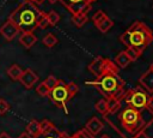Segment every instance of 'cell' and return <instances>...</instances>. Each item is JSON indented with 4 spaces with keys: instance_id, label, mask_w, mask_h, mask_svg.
<instances>
[{
    "instance_id": "cell-1",
    "label": "cell",
    "mask_w": 153,
    "mask_h": 138,
    "mask_svg": "<svg viewBox=\"0 0 153 138\" xmlns=\"http://www.w3.org/2000/svg\"><path fill=\"white\" fill-rule=\"evenodd\" d=\"M104 120L122 138H133L136 133L153 124V110L149 108L139 110L124 103L117 112L106 113Z\"/></svg>"
},
{
    "instance_id": "cell-2",
    "label": "cell",
    "mask_w": 153,
    "mask_h": 138,
    "mask_svg": "<svg viewBox=\"0 0 153 138\" xmlns=\"http://www.w3.org/2000/svg\"><path fill=\"white\" fill-rule=\"evenodd\" d=\"M43 14L44 12L37 7V4H35L32 0H25L11 13L8 19L16 23L22 32L33 31Z\"/></svg>"
},
{
    "instance_id": "cell-3",
    "label": "cell",
    "mask_w": 153,
    "mask_h": 138,
    "mask_svg": "<svg viewBox=\"0 0 153 138\" xmlns=\"http://www.w3.org/2000/svg\"><path fill=\"white\" fill-rule=\"evenodd\" d=\"M120 41L127 47H136L143 52L153 41L151 29L142 22H134L121 36Z\"/></svg>"
},
{
    "instance_id": "cell-4",
    "label": "cell",
    "mask_w": 153,
    "mask_h": 138,
    "mask_svg": "<svg viewBox=\"0 0 153 138\" xmlns=\"http://www.w3.org/2000/svg\"><path fill=\"white\" fill-rule=\"evenodd\" d=\"M86 84L94 86L102 95H104L105 98L114 96L126 85L124 80L118 76V72L114 71H104L99 77L96 78V80L86 82Z\"/></svg>"
},
{
    "instance_id": "cell-5",
    "label": "cell",
    "mask_w": 153,
    "mask_h": 138,
    "mask_svg": "<svg viewBox=\"0 0 153 138\" xmlns=\"http://www.w3.org/2000/svg\"><path fill=\"white\" fill-rule=\"evenodd\" d=\"M148 98H149V96H148L147 91L136 86V88L127 90L126 96L123 98V102L134 107V108H136V109H139V110H142V109L147 108Z\"/></svg>"
},
{
    "instance_id": "cell-6",
    "label": "cell",
    "mask_w": 153,
    "mask_h": 138,
    "mask_svg": "<svg viewBox=\"0 0 153 138\" xmlns=\"http://www.w3.org/2000/svg\"><path fill=\"white\" fill-rule=\"evenodd\" d=\"M49 98H50L51 102H54L57 107L66 109V104H67V102L72 98V96L69 95L67 84H66L63 80L59 79L57 84L50 90Z\"/></svg>"
},
{
    "instance_id": "cell-7",
    "label": "cell",
    "mask_w": 153,
    "mask_h": 138,
    "mask_svg": "<svg viewBox=\"0 0 153 138\" xmlns=\"http://www.w3.org/2000/svg\"><path fill=\"white\" fill-rule=\"evenodd\" d=\"M72 14L87 13L91 8L92 2L97 0H59Z\"/></svg>"
},
{
    "instance_id": "cell-8",
    "label": "cell",
    "mask_w": 153,
    "mask_h": 138,
    "mask_svg": "<svg viewBox=\"0 0 153 138\" xmlns=\"http://www.w3.org/2000/svg\"><path fill=\"white\" fill-rule=\"evenodd\" d=\"M20 29L17 26L16 23H13L11 19H8L5 24L1 25L0 28V34L2 35V37L6 40V41H12L18 34H19Z\"/></svg>"
},
{
    "instance_id": "cell-9",
    "label": "cell",
    "mask_w": 153,
    "mask_h": 138,
    "mask_svg": "<svg viewBox=\"0 0 153 138\" xmlns=\"http://www.w3.org/2000/svg\"><path fill=\"white\" fill-rule=\"evenodd\" d=\"M37 80H38V76H37L36 72H33L31 68H26V70L23 72L20 79H19V82L22 83V85H23L25 89H31V88L37 83Z\"/></svg>"
},
{
    "instance_id": "cell-10",
    "label": "cell",
    "mask_w": 153,
    "mask_h": 138,
    "mask_svg": "<svg viewBox=\"0 0 153 138\" xmlns=\"http://www.w3.org/2000/svg\"><path fill=\"white\" fill-rule=\"evenodd\" d=\"M139 84L147 92H153V70L151 67L140 77Z\"/></svg>"
},
{
    "instance_id": "cell-11",
    "label": "cell",
    "mask_w": 153,
    "mask_h": 138,
    "mask_svg": "<svg viewBox=\"0 0 153 138\" xmlns=\"http://www.w3.org/2000/svg\"><path fill=\"white\" fill-rule=\"evenodd\" d=\"M104 61H105V58H102V56H97L96 59H93V61L88 65V71L97 78L99 77L103 71H104Z\"/></svg>"
},
{
    "instance_id": "cell-12",
    "label": "cell",
    "mask_w": 153,
    "mask_h": 138,
    "mask_svg": "<svg viewBox=\"0 0 153 138\" xmlns=\"http://www.w3.org/2000/svg\"><path fill=\"white\" fill-rule=\"evenodd\" d=\"M36 42H37V37L33 34V31H23L19 37V43L26 49H30Z\"/></svg>"
},
{
    "instance_id": "cell-13",
    "label": "cell",
    "mask_w": 153,
    "mask_h": 138,
    "mask_svg": "<svg viewBox=\"0 0 153 138\" xmlns=\"http://www.w3.org/2000/svg\"><path fill=\"white\" fill-rule=\"evenodd\" d=\"M85 128H86L88 132H91L92 134L96 136V134H98V133L103 130V122H102L98 118L93 116V118H91V119L86 122Z\"/></svg>"
},
{
    "instance_id": "cell-14",
    "label": "cell",
    "mask_w": 153,
    "mask_h": 138,
    "mask_svg": "<svg viewBox=\"0 0 153 138\" xmlns=\"http://www.w3.org/2000/svg\"><path fill=\"white\" fill-rule=\"evenodd\" d=\"M130 62H131V59H130L129 55L126 53V50L120 52V53L115 56V64L118 66V68H126L127 66H129Z\"/></svg>"
},
{
    "instance_id": "cell-15",
    "label": "cell",
    "mask_w": 153,
    "mask_h": 138,
    "mask_svg": "<svg viewBox=\"0 0 153 138\" xmlns=\"http://www.w3.org/2000/svg\"><path fill=\"white\" fill-rule=\"evenodd\" d=\"M26 131L33 137L36 138L37 136H39L42 133V128H41V121L32 119L27 125H26Z\"/></svg>"
},
{
    "instance_id": "cell-16",
    "label": "cell",
    "mask_w": 153,
    "mask_h": 138,
    "mask_svg": "<svg viewBox=\"0 0 153 138\" xmlns=\"http://www.w3.org/2000/svg\"><path fill=\"white\" fill-rule=\"evenodd\" d=\"M36 138H71V136H68L66 132H62V131L55 128L50 132H42Z\"/></svg>"
},
{
    "instance_id": "cell-17",
    "label": "cell",
    "mask_w": 153,
    "mask_h": 138,
    "mask_svg": "<svg viewBox=\"0 0 153 138\" xmlns=\"http://www.w3.org/2000/svg\"><path fill=\"white\" fill-rule=\"evenodd\" d=\"M23 70L18 66V65H11L8 68H7V74H8V77L12 79V80H19L20 79V77H22V74H23Z\"/></svg>"
},
{
    "instance_id": "cell-18",
    "label": "cell",
    "mask_w": 153,
    "mask_h": 138,
    "mask_svg": "<svg viewBox=\"0 0 153 138\" xmlns=\"http://www.w3.org/2000/svg\"><path fill=\"white\" fill-rule=\"evenodd\" d=\"M106 100H108V113H115L122 107L123 101H120L115 97H109Z\"/></svg>"
},
{
    "instance_id": "cell-19",
    "label": "cell",
    "mask_w": 153,
    "mask_h": 138,
    "mask_svg": "<svg viewBox=\"0 0 153 138\" xmlns=\"http://www.w3.org/2000/svg\"><path fill=\"white\" fill-rule=\"evenodd\" d=\"M87 14L86 13H75V14H72V22L75 26L78 28H81L86 22H87Z\"/></svg>"
},
{
    "instance_id": "cell-20",
    "label": "cell",
    "mask_w": 153,
    "mask_h": 138,
    "mask_svg": "<svg viewBox=\"0 0 153 138\" xmlns=\"http://www.w3.org/2000/svg\"><path fill=\"white\" fill-rule=\"evenodd\" d=\"M112 25H114V22L109 18V17H106V18H104L96 28L100 31V32H103V34H105V32H108L111 28H112Z\"/></svg>"
},
{
    "instance_id": "cell-21",
    "label": "cell",
    "mask_w": 153,
    "mask_h": 138,
    "mask_svg": "<svg viewBox=\"0 0 153 138\" xmlns=\"http://www.w3.org/2000/svg\"><path fill=\"white\" fill-rule=\"evenodd\" d=\"M42 43H43L45 47H48V48H53V47L57 43V37H56L54 34L49 32V34H47L45 36H43Z\"/></svg>"
},
{
    "instance_id": "cell-22",
    "label": "cell",
    "mask_w": 153,
    "mask_h": 138,
    "mask_svg": "<svg viewBox=\"0 0 153 138\" xmlns=\"http://www.w3.org/2000/svg\"><path fill=\"white\" fill-rule=\"evenodd\" d=\"M126 53L129 55V58L131 59V61L137 60V59L141 56V54H142V52H141L139 48H136V47H127Z\"/></svg>"
},
{
    "instance_id": "cell-23",
    "label": "cell",
    "mask_w": 153,
    "mask_h": 138,
    "mask_svg": "<svg viewBox=\"0 0 153 138\" xmlns=\"http://www.w3.org/2000/svg\"><path fill=\"white\" fill-rule=\"evenodd\" d=\"M94 108H96V110H97L98 113L105 115V114L108 113V100H106V98L99 100V101L94 104Z\"/></svg>"
},
{
    "instance_id": "cell-24",
    "label": "cell",
    "mask_w": 153,
    "mask_h": 138,
    "mask_svg": "<svg viewBox=\"0 0 153 138\" xmlns=\"http://www.w3.org/2000/svg\"><path fill=\"white\" fill-rule=\"evenodd\" d=\"M36 92H37L39 96H42V97H47V96H49V94H50V88H49L44 82H42V83L36 88Z\"/></svg>"
},
{
    "instance_id": "cell-25",
    "label": "cell",
    "mask_w": 153,
    "mask_h": 138,
    "mask_svg": "<svg viewBox=\"0 0 153 138\" xmlns=\"http://www.w3.org/2000/svg\"><path fill=\"white\" fill-rule=\"evenodd\" d=\"M41 128H42V132H50V131L55 130L56 127L49 119H43V120H41Z\"/></svg>"
},
{
    "instance_id": "cell-26",
    "label": "cell",
    "mask_w": 153,
    "mask_h": 138,
    "mask_svg": "<svg viewBox=\"0 0 153 138\" xmlns=\"http://www.w3.org/2000/svg\"><path fill=\"white\" fill-rule=\"evenodd\" d=\"M71 138H94V134L88 132L86 128H81V130L76 131L73 136H71Z\"/></svg>"
},
{
    "instance_id": "cell-27",
    "label": "cell",
    "mask_w": 153,
    "mask_h": 138,
    "mask_svg": "<svg viewBox=\"0 0 153 138\" xmlns=\"http://www.w3.org/2000/svg\"><path fill=\"white\" fill-rule=\"evenodd\" d=\"M47 18H48L50 25H56V24L59 23V20H60L59 13H57L56 11H54V10H51V11H49V12L47 13Z\"/></svg>"
},
{
    "instance_id": "cell-28",
    "label": "cell",
    "mask_w": 153,
    "mask_h": 138,
    "mask_svg": "<svg viewBox=\"0 0 153 138\" xmlns=\"http://www.w3.org/2000/svg\"><path fill=\"white\" fill-rule=\"evenodd\" d=\"M108 16L105 14V12L104 11H102V10H99V11H97L93 16H92V20H93V23H94V25L97 26L104 18H106Z\"/></svg>"
},
{
    "instance_id": "cell-29",
    "label": "cell",
    "mask_w": 153,
    "mask_h": 138,
    "mask_svg": "<svg viewBox=\"0 0 153 138\" xmlns=\"http://www.w3.org/2000/svg\"><path fill=\"white\" fill-rule=\"evenodd\" d=\"M57 82H59V79H57V78H56L54 74H49V76L47 77V79L44 80V83H45V84H47V85L50 88V90H51V89H53V88H54V86L57 84Z\"/></svg>"
},
{
    "instance_id": "cell-30",
    "label": "cell",
    "mask_w": 153,
    "mask_h": 138,
    "mask_svg": "<svg viewBox=\"0 0 153 138\" xmlns=\"http://www.w3.org/2000/svg\"><path fill=\"white\" fill-rule=\"evenodd\" d=\"M10 110V104L4 98H0V115H5Z\"/></svg>"
},
{
    "instance_id": "cell-31",
    "label": "cell",
    "mask_w": 153,
    "mask_h": 138,
    "mask_svg": "<svg viewBox=\"0 0 153 138\" xmlns=\"http://www.w3.org/2000/svg\"><path fill=\"white\" fill-rule=\"evenodd\" d=\"M48 25H50V24H49V20H48V18H47V13H44V14L42 16V18L39 19L37 28H38V29H47Z\"/></svg>"
},
{
    "instance_id": "cell-32",
    "label": "cell",
    "mask_w": 153,
    "mask_h": 138,
    "mask_svg": "<svg viewBox=\"0 0 153 138\" xmlns=\"http://www.w3.org/2000/svg\"><path fill=\"white\" fill-rule=\"evenodd\" d=\"M67 88H68V91H69V95L73 97L78 91H79V86H78V84L76 83H74V82H71V83H68L67 84Z\"/></svg>"
},
{
    "instance_id": "cell-33",
    "label": "cell",
    "mask_w": 153,
    "mask_h": 138,
    "mask_svg": "<svg viewBox=\"0 0 153 138\" xmlns=\"http://www.w3.org/2000/svg\"><path fill=\"white\" fill-rule=\"evenodd\" d=\"M133 138H151V137L146 133V131H145V130H142V131H140L139 133H136Z\"/></svg>"
},
{
    "instance_id": "cell-34",
    "label": "cell",
    "mask_w": 153,
    "mask_h": 138,
    "mask_svg": "<svg viewBox=\"0 0 153 138\" xmlns=\"http://www.w3.org/2000/svg\"><path fill=\"white\" fill-rule=\"evenodd\" d=\"M18 138H33L27 131H25V132H22L19 136H18Z\"/></svg>"
},
{
    "instance_id": "cell-35",
    "label": "cell",
    "mask_w": 153,
    "mask_h": 138,
    "mask_svg": "<svg viewBox=\"0 0 153 138\" xmlns=\"http://www.w3.org/2000/svg\"><path fill=\"white\" fill-rule=\"evenodd\" d=\"M147 108H149L151 110H153V94L149 96L148 98V103H147Z\"/></svg>"
},
{
    "instance_id": "cell-36",
    "label": "cell",
    "mask_w": 153,
    "mask_h": 138,
    "mask_svg": "<svg viewBox=\"0 0 153 138\" xmlns=\"http://www.w3.org/2000/svg\"><path fill=\"white\" fill-rule=\"evenodd\" d=\"M0 138H11V136L7 132H0Z\"/></svg>"
},
{
    "instance_id": "cell-37",
    "label": "cell",
    "mask_w": 153,
    "mask_h": 138,
    "mask_svg": "<svg viewBox=\"0 0 153 138\" xmlns=\"http://www.w3.org/2000/svg\"><path fill=\"white\" fill-rule=\"evenodd\" d=\"M32 1H33L35 4H37V5H39V4H43L45 0H32Z\"/></svg>"
},
{
    "instance_id": "cell-38",
    "label": "cell",
    "mask_w": 153,
    "mask_h": 138,
    "mask_svg": "<svg viewBox=\"0 0 153 138\" xmlns=\"http://www.w3.org/2000/svg\"><path fill=\"white\" fill-rule=\"evenodd\" d=\"M48 2H50V4H55L56 1H59V0H47Z\"/></svg>"
},
{
    "instance_id": "cell-39",
    "label": "cell",
    "mask_w": 153,
    "mask_h": 138,
    "mask_svg": "<svg viewBox=\"0 0 153 138\" xmlns=\"http://www.w3.org/2000/svg\"><path fill=\"white\" fill-rule=\"evenodd\" d=\"M100 138H110L108 134H103V136H100Z\"/></svg>"
},
{
    "instance_id": "cell-40",
    "label": "cell",
    "mask_w": 153,
    "mask_h": 138,
    "mask_svg": "<svg viewBox=\"0 0 153 138\" xmlns=\"http://www.w3.org/2000/svg\"><path fill=\"white\" fill-rule=\"evenodd\" d=\"M151 68H152V70H153V62H152V65H151Z\"/></svg>"
}]
</instances>
